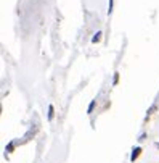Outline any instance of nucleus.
I'll return each instance as SVG.
<instances>
[{"instance_id":"obj_1","label":"nucleus","mask_w":159,"mask_h":163,"mask_svg":"<svg viewBox=\"0 0 159 163\" xmlns=\"http://www.w3.org/2000/svg\"><path fill=\"white\" fill-rule=\"evenodd\" d=\"M140 152H142V149H140V147H137V149H135V150H133L132 157H130V160H132V161H135V158H137V157L140 155Z\"/></svg>"},{"instance_id":"obj_2","label":"nucleus","mask_w":159,"mask_h":163,"mask_svg":"<svg viewBox=\"0 0 159 163\" xmlns=\"http://www.w3.org/2000/svg\"><path fill=\"white\" fill-rule=\"evenodd\" d=\"M100 39H101V32H96V34H95V37L92 39V42H98Z\"/></svg>"},{"instance_id":"obj_3","label":"nucleus","mask_w":159,"mask_h":163,"mask_svg":"<svg viewBox=\"0 0 159 163\" xmlns=\"http://www.w3.org/2000/svg\"><path fill=\"white\" fill-rule=\"evenodd\" d=\"M51 118H53V107H48V120H51Z\"/></svg>"},{"instance_id":"obj_4","label":"nucleus","mask_w":159,"mask_h":163,"mask_svg":"<svg viewBox=\"0 0 159 163\" xmlns=\"http://www.w3.org/2000/svg\"><path fill=\"white\" fill-rule=\"evenodd\" d=\"M93 107H95V102H92V104H90V107H88V113H92Z\"/></svg>"},{"instance_id":"obj_5","label":"nucleus","mask_w":159,"mask_h":163,"mask_svg":"<svg viewBox=\"0 0 159 163\" xmlns=\"http://www.w3.org/2000/svg\"><path fill=\"white\" fill-rule=\"evenodd\" d=\"M111 8H113V0H109V13H111Z\"/></svg>"},{"instance_id":"obj_6","label":"nucleus","mask_w":159,"mask_h":163,"mask_svg":"<svg viewBox=\"0 0 159 163\" xmlns=\"http://www.w3.org/2000/svg\"><path fill=\"white\" fill-rule=\"evenodd\" d=\"M156 147H157V149H159V142H156Z\"/></svg>"}]
</instances>
